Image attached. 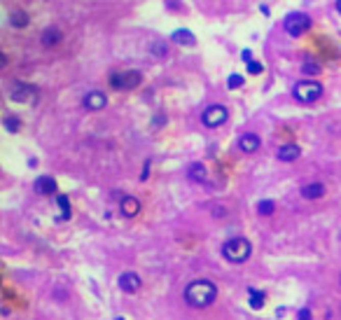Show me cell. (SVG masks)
<instances>
[{
  "instance_id": "cell-1",
  "label": "cell",
  "mask_w": 341,
  "mask_h": 320,
  "mask_svg": "<svg viewBox=\"0 0 341 320\" xmlns=\"http://www.w3.org/2000/svg\"><path fill=\"white\" fill-rule=\"evenodd\" d=\"M217 299V287L213 281H206V278H199L192 281L185 287V302L192 306V309H206Z\"/></svg>"
},
{
  "instance_id": "cell-2",
  "label": "cell",
  "mask_w": 341,
  "mask_h": 320,
  "mask_svg": "<svg viewBox=\"0 0 341 320\" xmlns=\"http://www.w3.org/2000/svg\"><path fill=\"white\" fill-rule=\"evenodd\" d=\"M222 255H225V260H229L231 264H243V262L250 260V255H253V245H250V241L243 238V236L229 238V241L222 245Z\"/></svg>"
},
{
  "instance_id": "cell-3",
  "label": "cell",
  "mask_w": 341,
  "mask_h": 320,
  "mask_svg": "<svg viewBox=\"0 0 341 320\" xmlns=\"http://www.w3.org/2000/svg\"><path fill=\"white\" fill-rule=\"evenodd\" d=\"M311 17H308L306 12H292V14H287L285 21H283V31H285L290 38H299V35H304L311 28Z\"/></svg>"
},
{
  "instance_id": "cell-4",
  "label": "cell",
  "mask_w": 341,
  "mask_h": 320,
  "mask_svg": "<svg viewBox=\"0 0 341 320\" xmlns=\"http://www.w3.org/2000/svg\"><path fill=\"white\" fill-rule=\"evenodd\" d=\"M108 82H110V87L117 89V91H131V89L140 87V82H143V72H138V70L112 72Z\"/></svg>"
},
{
  "instance_id": "cell-5",
  "label": "cell",
  "mask_w": 341,
  "mask_h": 320,
  "mask_svg": "<svg viewBox=\"0 0 341 320\" xmlns=\"http://www.w3.org/2000/svg\"><path fill=\"white\" fill-rule=\"evenodd\" d=\"M292 96L299 101V103H313L323 96V84L313 82V80H304V82H297L295 89H292Z\"/></svg>"
},
{
  "instance_id": "cell-6",
  "label": "cell",
  "mask_w": 341,
  "mask_h": 320,
  "mask_svg": "<svg viewBox=\"0 0 341 320\" xmlns=\"http://www.w3.org/2000/svg\"><path fill=\"white\" fill-rule=\"evenodd\" d=\"M227 117H229V110H227L225 105H220V103L208 105V108L201 112V121H204V127H208V129L222 127V124L227 121Z\"/></svg>"
},
{
  "instance_id": "cell-7",
  "label": "cell",
  "mask_w": 341,
  "mask_h": 320,
  "mask_svg": "<svg viewBox=\"0 0 341 320\" xmlns=\"http://www.w3.org/2000/svg\"><path fill=\"white\" fill-rule=\"evenodd\" d=\"M10 99L14 101V103H33V101L38 99V89H35L33 84L19 82V84H14V87H12Z\"/></svg>"
},
{
  "instance_id": "cell-8",
  "label": "cell",
  "mask_w": 341,
  "mask_h": 320,
  "mask_svg": "<svg viewBox=\"0 0 341 320\" xmlns=\"http://www.w3.org/2000/svg\"><path fill=\"white\" fill-rule=\"evenodd\" d=\"M119 290L127 294H136L140 287H143V281H140V276H138L136 271H124L119 276Z\"/></svg>"
},
{
  "instance_id": "cell-9",
  "label": "cell",
  "mask_w": 341,
  "mask_h": 320,
  "mask_svg": "<svg viewBox=\"0 0 341 320\" xmlns=\"http://www.w3.org/2000/svg\"><path fill=\"white\" fill-rule=\"evenodd\" d=\"M82 105L87 108V110H91V112L103 110L105 105H108V96H105L103 91H89V94L82 99Z\"/></svg>"
},
{
  "instance_id": "cell-10",
  "label": "cell",
  "mask_w": 341,
  "mask_h": 320,
  "mask_svg": "<svg viewBox=\"0 0 341 320\" xmlns=\"http://www.w3.org/2000/svg\"><path fill=\"white\" fill-rule=\"evenodd\" d=\"M259 147H262V140H259L257 133H243L238 138V150L246 152V155H255Z\"/></svg>"
},
{
  "instance_id": "cell-11",
  "label": "cell",
  "mask_w": 341,
  "mask_h": 320,
  "mask_svg": "<svg viewBox=\"0 0 341 320\" xmlns=\"http://www.w3.org/2000/svg\"><path fill=\"white\" fill-rule=\"evenodd\" d=\"M33 187H35V192L42 194V196H52V194H56V180L52 176H40Z\"/></svg>"
},
{
  "instance_id": "cell-12",
  "label": "cell",
  "mask_w": 341,
  "mask_h": 320,
  "mask_svg": "<svg viewBox=\"0 0 341 320\" xmlns=\"http://www.w3.org/2000/svg\"><path fill=\"white\" fill-rule=\"evenodd\" d=\"M119 210L124 217H136L138 213H140V201H138L136 196H121Z\"/></svg>"
},
{
  "instance_id": "cell-13",
  "label": "cell",
  "mask_w": 341,
  "mask_h": 320,
  "mask_svg": "<svg viewBox=\"0 0 341 320\" xmlns=\"http://www.w3.org/2000/svg\"><path fill=\"white\" fill-rule=\"evenodd\" d=\"M187 178L192 182H206L208 180V168H206L201 161H194V164L187 168Z\"/></svg>"
},
{
  "instance_id": "cell-14",
  "label": "cell",
  "mask_w": 341,
  "mask_h": 320,
  "mask_svg": "<svg viewBox=\"0 0 341 320\" xmlns=\"http://www.w3.org/2000/svg\"><path fill=\"white\" fill-rule=\"evenodd\" d=\"M299 155H302V147L295 143L281 145V150H278V159L281 161H295V159H299Z\"/></svg>"
},
{
  "instance_id": "cell-15",
  "label": "cell",
  "mask_w": 341,
  "mask_h": 320,
  "mask_svg": "<svg viewBox=\"0 0 341 320\" xmlns=\"http://www.w3.org/2000/svg\"><path fill=\"white\" fill-rule=\"evenodd\" d=\"M325 194V185L323 182H308V185H304L302 187V196L308 201H313V199H320Z\"/></svg>"
},
{
  "instance_id": "cell-16",
  "label": "cell",
  "mask_w": 341,
  "mask_h": 320,
  "mask_svg": "<svg viewBox=\"0 0 341 320\" xmlns=\"http://www.w3.org/2000/svg\"><path fill=\"white\" fill-rule=\"evenodd\" d=\"M61 38H63V33H61L56 26H50L42 31V38H40V42L44 44V47H54V44L61 42Z\"/></svg>"
},
{
  "instance_id": "cell-17",
  "label": "cell",
  "mask_w": 341,
  "mask_h": 320,
  "mask_svg": "<svg viewBox=\"0 0 341 320\" xmlns=\"http://www.w3.org/2000/svg\"><path fill=\"white\" fill-rule=\"evenodd\" d=\"M170 40L178 42V44H182V47H194V44H197V38H194L189 31H185V28H178L176 33L170 35Z\"/></svg>"
},
{
  "instance_id": "cell-18",
  "label": "cell",
  "mask_w": 341,
  "mask_h": 320,
  "mask_svg": "<svg viewBox=\"0 0 341 320\" xmlns=\"http://www.w3.org/2000/svg\"><path fill=\"white\" fill-rule=\"evenodd\" d=\"M10 23H12L14 28H26V26H28V14H26L23 10H14V12L10 14Z\"/></svg>"
},
{
  "instance_id": "cell-19",
  "label": "cell",
  "mask_w": 341,
  "mask_h": 320,
  "mask_svg": "<svg viewBox=\"0 0 341 320\" xmlns=\"http://www.w3.org/2000/svg\"><path fill=\"white\" fill-rule=\"evenodd\" d=\"M56 204H59V208H61L59 220H68V217H70V201H68L66 194H59V196H56Z\"/></svg>"
},
{
  "instance_id": "cell-20",
  "label": "cell",
  "mask_w": 341,
  "mask_h": 320,
  "mask_svg": "<svg viewBox=\"0 0 341 320\" xmlns=\"http://www.w3.org/2000/svg\"><path fill=\"white\" fill-rule=\"evenodd\" d=\"M3 124H5V129L10 133H17L19 129H21V119H19V117H14V115H7L5 119H3Z\"/></svg>"
},
{
  "instance_id": "cell-21",
  "label": "cell",
  "mask_w": 341,
  "mask_h": 320,
  "mask_svg": "<svg viewBox=\"0 0 341 320\" xmlns=\"http://www.w3.org/2000/svg\"><path fill=\"white\" fill-rule=\"evenodd\" d=\"M274 210H276V204L271 199H264V201H259V204H257V213H259V215H271Z\"/></svg>"
},
{
  "instance_id": "cell-22",
  "label": "cell",
  "mask_w": 341,
  "mask_h": 320,
  "mask_svg": "<svg viewBox=\"0 0 341 320\" xmlns=\"http://www.w3.org/2000/svg\"><path fill=\"white\" fill-rule=\"evenodd\" d=\"M264 306V294L262 292H255V290H250V309L259 311Z\"/></svg>"
},
{
  "instance_id": "cell-23",
  "label": "cell",
  "mask_w": 341,
  "mask_h": 320,
  "mask_svg": "<svg viewBox=\"0 0 341 320\" xmlns=\"http://www.w3.org/2000/svg\"><path fill=\"white\" fill-rule=\"evenodd\" d=\"M150 52H152L154 56H159V59H164V56H168V47H166L164 42H154L152 47H150Z\"/></svg>"
},
{
  "instance_id": "cell-24",
  "label": "cell",
  "mask_w": 341,
  "mask_h": 320,
  "mask_svg": "<svg viewBox=\"0 0 341 320\" xmlns=\"http://www.w3.org/2000/svg\"><path fill=\"white\" fill-rule=\"evenodd\" d=\"M302 72H306V75H318L320 63H315V61H306V63L302 66Z\"/></svg>"
},
{
  "instance_id": "cell-25",
  "label": "cell",
  "mask_w": 341,
  "mask_h": 320,
  "mask_svg": "<svg viewBox=\"0 0 341 320\" xmlns=\"http://www.w3.org/2000/svg\"><path fill=\"white\" fill-rule=\"evenodd\" d=\"M248 72H250V75H259V72H264V66H262L259 61H250V63H248Z\"/></svg>"
},
{
  "instance_id": "cell-26",
  "label": "cell",
  "mask_w": 341,
  "mask_h": 320,
  "mask_svg": "<svg viewBox=\"0 0 341 320\" xmlns=\"http://www.w3.org/2000/svg\"><path fill=\"white\" fill-rule=\"evenodd\" d=\"M227 84H229V89H238V87H243V78L241 75H229V80H227Z\"/></svg>"
},
{
  "instance_id": "cell-27",
  "label": "cell",
  "mask_w": 341,
  "mask_h": 320,
  "mask_svg": "<svg viewBox=\"0 0 341 320\" xmlns=\"http://www.w3.org/2000/svg\"><path fill=\"white\" fill-rule=\"evenodd\" d=\"M297 320H311V309H302V311H299V318Z\"/></svg>"
},
{
  "instance_id": "cell-28",
  "label": "cell",
  "mask_w": 341,
  "mask_h": 320,
  "mask_svg": "<svg viewBox=\"0 0 341 320\" xmlns=\"http://www.w3.org/2000/svg\"><path fill=\"white\" fill-rule=\"evenodd\" d=\"M148 176H150V159L145 161V166H143V173H140V180H148Z\"/></svg>"
},
{
  "instance_id": "cell-29",
  "label": "cell",
  "mask_w": 341,
  "mask_h": 320,
  "mask_svg": "<svg viewBox=\"0 0 341 320\" xmlns=\"http://www.w3.org/2000/svg\"><path fill=\"white\" fill-rule=\"evenodd\" d=\"M243 61H246V63H250V61H253V52H250V50L243 52Z\"/></svg>"
},
{
  "instance_id": "cell-30",
  "label": "cell",
  "mask_w": 341,
  "mask_h": 320,
  "mask_svg": "<svg viewBox=\"0 0 341 320\" xmlns=\"http://www.w3.org/2000/svg\"><path fill=\"white\" fill-rule=\"evenodd\" d=\"M336 12L341 14V0H336Z\"/></svg>"
},
{
  "instance_id": "cell-31",
  "label": "cell",
  "mask_w": 341,
  "mask_h": 320,
  "mask_svg": "<svg viewBox=\"0 0 341 320\" xmlns=\"http://www.w3.org/2000/svg\"><path fill=\"white\" fill-rule=\"evenodd\" d=\"M115 320H124V318H115Z\"/></svg>"
},
{
  "instance_id": "cell-32",
  "label": "cell",
  "mask_w": 341,
  "mask_h": 320,
  "mask_svg": "<svg viewBox=\"0 0 341 320\" xmlns=\"http://www.w3.org/2000/svg\"><path fill=\"white\" fill-rule=\"evenodd\" d=\"M339 283H341V278H339Z\"/></svg>"
}]
</instances>
